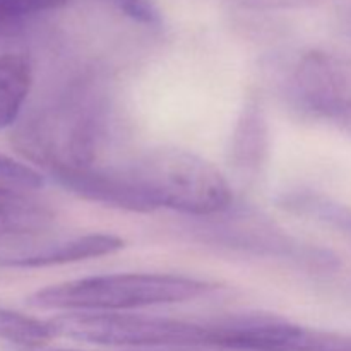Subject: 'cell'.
<instances>
[{
  "label": "cell",
  "mask_w": 351,
  "mask_h": 351,
  "mask_svg": "<svg viewBox=\"0 0 351 351\" xmlns=\"http://www.w3.org/2000/svg\"><path fill=\"white\" fill-rule=\"evenodd\" d=\"M58 185L77 197L132 213L154 211L125 170H105L93 165H55L50 168Z\"/></svg>",
  "instance_id": "cell-6"
},
{
  "label": "cell",
  "mask_w": 351,
  "mask_h": 351,
  "mask_svg": "<svg viewBox=\"0 0 351 351\" xmlns=\"http://www.w3.org/2000/svg\"><path fill=\"white\" fill-rule=\"evenodd\" d=\"M33 86L29 58L23 53L0 55V130L19 117Z\"/></svg>",
  "instance_id": "cell-10"
},
{
  "label": "cell",
  "mask_w": 351,
  "mask_h": 351,
  "mask_svg": "<svg viewBox=\"0 0 351 351\" xmlns=\"http://www.w3.org/2000/svg\"><path fill=\"white\" fill-rule=\"evenodd\" d=\"M287 93L305 115L351 125V69L336 55L321 50L305 53L288 75Z\"/></svg>",
  "instance_id": "cell-4"
},
{
  "label": "cell",
  "mask_w": 351,
  "mask_h": 351,
  "mask_svg": "<svg viewBox=\"0 0 351 351\" xmlns=\"http://www.w3.org/2000/svg\"><path fill=\"white\" fill-rule=\"evenodd\" d=\"M278 204L298 216H307L329 228L338 230L351 240V208L312 191H293L283 194Z\"/></svg>",
  "instance_id": "cell-11"
},
{
  "label": "cell",
  "mask_w": 351,
  "mask_h": 351,
  "mask_svg": "<svg viewBox=\"0 0 351 351\" xmlns=\"http://www.w3.org/2000/svg\"><path fill=\"white\" fill-rule=\"evenodd\" d=\"M123 240L112 233H88V235L74 237L65 242L47 245L36 252L24 256L10 257L3 261V266L10 267H50L64 266V264L81 263V261L96 259V257L110 256L123 249Z\"/></svg>",
  "instance_id": "cell-7"
},
{
  "label": "cell",
  "mask_w": 351,
  "mask_h": 351,
  "mask_svg": "<svg viewBox=\"0 0 351 351\" xmlns=\"http://www.w3.org/2000/svg\"><path fill=\"white\" fill-rule=\"evenodd\" d=\"M112 2L134 21L149 26H158L161 23L160 10L153 0H112Z\"/></svg>",
  "instance_id": "cell-15"
},
{
  "label": "cell",
  "mask_w": 351,
  "mask_h": 351,
  "mask_svg": "<svg viewBox=\"0 0 351 351\" xmlns=\"http://www.w3.org/2000/svg\"><path fill=\"white\" fill-rule=\"evenodd\" d=\"M26 351H75V350H45V348H38V350H26ZM125 351H165V350H125Z\"/></svg>",
  "instance_id": "cell-17"
},
{
  "label": "cell",
  "mask_w": 351,
  "mask_h": 351,
  "mask_svg": "<svg viewBox=\"0 0 351 351\" xmlns=\"http://www.w3.org/2000/svg\"><path fill=\"white\" fill-rule=\"evenodd\" d=\"M345 29L346 33L351 36V9L348 10V14H346V19H345Z\"/></svg>",
  "instance_id": "cell-18"
},
{
  "label": "cell",
  "mask_w": 351,
  "mask_h": 351,
  "mask_svg": "<svg viewBox=\"0 0 351 351\" xmlns=\"http://www.w3.org/2000/svg\"><path fill=\"white\" fill-rule=\"evenodd\" d=\"M269 147L266 119L259 103L249 101L243 106L232 137V161L243 171L259 170Z\"/></svg>",
  "instance_id": "cell-9"
},
{
  "label": "cell",
  "mask_w": 351,
  "mask_h": 351,
  "mask_svg": "<svg viewBox=\"0 0 351 351\" xmlns=\"http://www.w3.org/2000/svg\"><path fill=\"white\" fill-rule=\"evenodd\" d=\"M151 208H167L194 218H208L232 208L225 175L204 158L185 149L161 147L127 168Z\"/></svg>",
  "instance_id": "cell-2"
},
{
  "label": "cell",
  "mask_w": 351,
  "mask_h": 351,
  "mask_svg": "<svg viewBox=\"0 0 351 351\" xmlns=\"http://www.w3.org/2000/svg\"><path fill=\"white\" fill-rule=\"evenodd\" d=\"M69 0H0V36L12 33L27 17L65 5Z\"/></svg>",
  "instance_id": "cell-13"
},
{
  "label": "cell",
  "mask_w": 351,
  "mask_h": 351,
  "mask_svg": "<svg viewBox=\"0 0 351 351\" xmlns=\"http://www.w3.org/2000/svg\"><path fill=\"white\" fill-rule=\"evenodd\" d=\"M208 223L197 226L202 240L226 249L256 256L281 257L290 261H304L319 269H336L338 261L331 252L307 247L283 233L274 223L266 221L254 215H233L223 218V215L208 216Z\"/></svg>",
  "instance_id": "cell-5"
},
{
  "label": "cell",
  "mask_w": 351,
  "mask_h": 351,
  "mask_svg": "<svg viewBox=\"0 0 351 351\" xmlns=\"http://www.w3.org/2000/svg\"><path fill=\"white\" fill-rule=\"evenodd\" d=\"M213 290L208 281L178 274L120 273L79 278L29 295L26 304L40 311L127 312L195 300Z\"/></svg>",
  "instance_id": "cell-1"
},
{
  "label": "cell",
  "mask_w": 351,
  "mask_h": 351,
  "mask_svg": "<svg viewBox=\"0 0 351 351\" xmlns=\"http://www.w3.org/2000/svg\"><path fill=\"white\" fill-rule=\"evenodd\" d=\"M55 338L113 348H208V322L125 312H71L50 319Z\"/></svg>",
  "instance_id": "cell-3"
},
{
  "label": "cell",
  "mask_w": 351,
  "mask_h": 351,
  "mask_svg": "<svg viewBox=\"0 0 351 351\" xmlns=\"http://www.w3.org/2000/svg\"><path fill=\"white\" fill-rule=\"evenodd\" d=\"M55 221L50 208L0 185V239L26 237L45 232Z\"/></svg>",
  "instance_id": "cell-8"
},
{
  "label": "cell",
  "mask_w": 351,
  "mask_h": 351,
  "mask_svg": "<svg viewBox=\"0 0 351 351\" xmlns=\"http://www.w3.org/2000/svg\"><path fill=\"white\" fill-rule=\"evenodd\" d=\"M235 2L249 7H302L312 5L317 0H235Z\"/></svg>",
  "instance_id": "cell-16"
},
{
  "label": "cell",
  "mask_w": 351,
  "mask_h": 351,
  "mask_svg": "<svg viewBox=\"0 0 351 351\" xmlns=\"http://www.w3.org/2000/svg\"><path fill=\"white\" fill-rule=\"evenodd\" d=\"M0 180L17 189H40L45 185V177L34 168L14 160V158L0 154Z\"/></svg>",
  "instance_id": "cell-14"
},
{
  "label": "cell",
  "mask_w": 351,
  "mask_h": 351,
  "mask_svg": "<svg viewBox=\"0 0 351 351\" xmlns=\"http://www.w3.org/2000/svg\"><path fill=\"white\" fill-rule=\"evenodd\" d=\"M55 338L50 321L31 317L21 312L0 308V339L24 350L45 348Z\"/></svg>",
  "instance_id": "cell-12"
}]
</instances>
